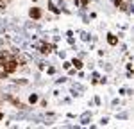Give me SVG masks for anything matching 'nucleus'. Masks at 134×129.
Wrapping results in <instances>:
<instances>
[{
    "instance_id": "nucleus-5",
    "label": "nucleus",
    "mask_w": 134,
    "mask_h": 129,
    "mask_svg": "<svg viewBox=\"0 0 134 129\" xmlns=\"http://www.w3.org/2000/svg\"><path fill=\"white\" fill-rule=\"evenodd\" d=\"M2 118H4V115H2V113H0V120H2Z\"/></svg>"
},
{
    "instance_id": "nucleus-2",
    "label": "nucleus",
    "mask_w": 134,
    "mask_h": 129,
    "mask_svg": "<svg viewBox=\"0 0 134 129\" xmlns=\"http://www.w3.org/2000/svg\"><path fill=\"white\" fill-rule=\"evenodd\" d=\"M107 41H109V45H116V43H118V40L114 38L113 34H109V36H107Z\"/></svg>"
},
{
    "instance_id": "nucleus-1",
    "label": "nucleus",
    "mask_w": 134,
    "mask_h": 129,
    "mask_svg": "<svg viewBox=\"0 0 134 129\" xmlns=\"http://www.w3.org/2000/svg\"><path fill=\"white\" fill-rule=\"evenodd\" d=\"M40 16H41V11L38 9V7H32L31 9V18H36V20H38Z\"/></svg>"
},
{
    "instance_id": "nucleus-4",
    "label": "nucleus",
    "mask_w": 134,
    "mask_h": 129,
    "mask_svg": "<svg viewBox=\"0 0 134 129\" xmlns=\"http://www.w3.org/2000/svg\"><path fill=\"white\" fill-rule=\"evenodd\" d=\"M120 4H122V0H116V6H120Z\"/></svg>"
},
{
    "instance_id": "nucleus-3",
    "label": "nucleus",
    "mask_w": 134,
    "mask_h": 129,
    "mask_svg": "<svg viewBox=\"0 0 134 129\" xmlns=\"http://www.w3.org/2000/svg\"><path fill=\"white\" fill-rule=\"evenodd\" d=\"M73 64H75V68H81V66H82V63H81V61H73Z\"/></svg>"
}]
</instances>
